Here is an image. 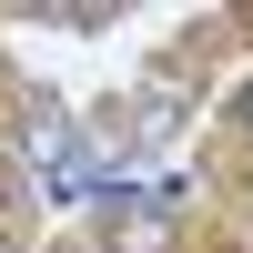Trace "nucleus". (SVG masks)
I'll list each match as a JSON object with an SVG mask.
<instances>
[{"label":"nucleus","mask_w":253,"mask_h":253,"mask_svg":"<svg viewBox=\"0 0 253 253\" xmlns=\"http://www.w3.org/2000/svg\"><path fill=\"white\" fill-rule=\"evenodd\" d=\"M243 112H253V101H243Z\"/></svg>","instance_id":"1"}]
</instances>
